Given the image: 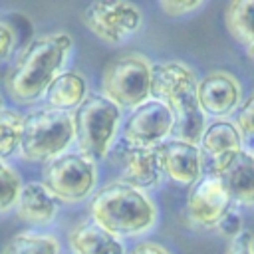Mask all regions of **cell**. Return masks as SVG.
I'll return each mask as SVG.
<instances>
[{"label":"cell","instance_id":"obj_7","mask_svg":"<svg viewBox=\"0 0 254 254\" xmlns=\"http://www.w3.org/2000/svg\"><path fill=\"white\" fill-rule=\"evenodd\" d=\"M99 163L87 155L71 149L62 157L50 161L42 169V183L62 204H81L97 192L99 185Z\"/></svg>","mask_w":254,"mask_h":254},{"label":"cell","instance_id":"obj_12","mask_svg":"<svg viewBox=\"0 0 254 254\" xmlns=\"http://www.w3.org/2000/svg\"><path fill=\"white\" fill-rule=\"evenodd\" d=\"M117 181L131 185L141 190H157L163 181V165L159 157V149H143L119 145L117 149Z\"/></svg>","mask_w":254,"mask_h":254},{"label":"cell","instance_id":"obj_16","mask_svg":"<svg viewBox=\"0 0 254 254\" xmlns=\"http://www.w3.org/2000/svg\"><path fill=\"white\" fill-rule=\"evenodd\" d=\"M89 95H91V87H89L87 75L79 69L67 67L48 87L46 97H44V105H48L56 111H64V113L73 115L85 103V99Z\"/></svg>","mask_w":254,"mask_h":254},{"label":"cell","instance_id":"obj_30","mask_svg":"<svg viewBox=\"0 0 254 254\" xmlns=\"http://www.w3.org/2000/svg\"><path fill=\"white\" fill-rule=\"evenodd\" d=\"M244 50H246V56L254 62V44H250V46H248V48H244Z\"/></svg>","mask_w":254,"mask_h":254},{"label":"cell","instance_id":"obj_8","mask_svg":"<svg viewBox=\"0 0 254 254\" xmlns=\"http://www.w3.org/2000/svg\"><path fill=\"white\" fill-rule=\"evenodd\" d=\"M81 20L85 28L103 44L123 46L133 40L145 26V12L133 2H91L85 6Z\"/></svg>","mask_w":254,"mask_h":254},{"label":"cell","instance_id":"obj_33","mask_svg":"<svg viewBox=\"0 0 254 254\" xmlns=\"http://www.w3.org/2000/svg\"><path fill=\"white\" fill-rule=\"evenodd\" d=\"M69 254H71V252H69Z\"/></svg>","mask_w":254,"mask_h":254},{"label":"cell","instance_id":"obj_15","mask_svg":"<svg viewBox=\"0 0 254 254\" xmlns=\"http://www.w3.org/2000/svg\"><path fill=\"white\" fill-rule=\"evenodd\" d=\"M60 208L62 202L48 190V187L42 181L24 183L16 202V214L20 220L40 230L50 226L58 218Z\"/></svg>","mask_w":254,"mask_h":254},{"label":"cell","instance_id":"obj_23","mask_svg":"<svg viewBox=\"0 0 254 254\" xmlns=\"http://www.w3.org/2000/svg\"><path fill=\"white\" fill-rule=\"evenodd\" d=\"M157 8L167 18H187L206 8V2L204 0H159Z\"/></svg>","mask_w":254,"mask_h":254},{"label":"cell","instance_id":"obj_10","mask_svg":"<svg viewBox=\"0 0 254 254\" xmlns=\"http://www.w3.org/2000/svg\"><path fill=\"white\" fill-rule=\"evenodd\" d=\"M175 137V115L159 99H149L133 111L125 113L121 127V143L129 147L159 149Z\"/></svg>","mask_w":254,"mask_h":254},{"label":"cell","instance_id":"obj_5","mask_svg":"<svg viewBox=\"0 0 254 254\" xmlns=\"http://www.w3.org/2000/svg\"><path fill=\"white\" fill-rule=\"evenodd\" d=\"M71 149H75V125L71 113L40 105L24 115L18 153L24 161L48 165Z\"/></svg>","mask_w":254,"mask_h":254},{"label":"cell","instance_id":"obj_9","mask_svg":"<svg viewBox=\"0 0 254 254\" xmlns=\"http://www.w3.org/2000/svg\"><path fill=\"white\" fill-rule=\"evenodd\" d=\"M236 204L220 175L206 171L187 192L185 218L190 226L200 230H218L226 214Z\"/></svg>","mask_w":254,"mask_h":254},{"label":"cell","instance_id":"obj_22","mask_svg":"<svg viewBox=\"0 0 254 254\" xmlns=\"http://www.w3.org/2000/svg\"><path fill=\"white\" fill-rule=\"evenodd\" d=\"M22 187H24V183H22L18 171L8 161L0 159V214L16 208Z\"/></svg>","mask_w":254,"mask_h":254},{"label":"cell","instance_id":"obj_1","mask_svg":"<svg viewBox=\"0 0 254 254\" xmlns=\"http://www.w3.org/2000/svg\"><path fill=\"white\" fill-rule=\"evenodd\" d=\"M73 48V36L65 30L48 32L30 40L18 52L4 77L6 95L18 105L44 101L52 81L67 69Z\"/></svg>","mask_w":254,"mask_h":254},{"label":"cell","instance_id":"obj_19","mask_svg":"<svg viewBox=\"0 0 254 254\" xmlns=\"http://www.w3.org/2000/svg\"><path fill=\"white\" fill-rule=\"evenodd\" d=\"M0 254H62V240L54 232L28 228L16 232Z\"/></svg>","mask_w":254,"mask_h":254},{"label":"cell","instance_id":"obj_3","mask_svg":"<svg viewBox=\"0 0 254 254\" xmlns=\"http://www.w3.org/2000/svg\"><path fill=\"white\" fill-rule=\"evenodd\" d=\"M194 67L183 60H161L153 65L151 97L169 105L175 115V137L198 143L208 119L196 103Z\"/></svg>","mask_w":254,"mask_h":254},{"label":"cell","instance_id":"obj_29","mask_svg":"<svg viewBox=\"0 0 254 254\" xmlns=\"http://www.w3.org/2000/svg\"><path fill=\"white\" fill-rule=\"evenodd\" d=\"M246 153H248V157L254 161V139L252 141H246V149H244Z\"/></svg>","mask_w":254,"mask_h":254},{"label":"cell","instance_id":"obj_13","mask_svg":"<svg viewBox=\"0 0 254 254\" xmlns=\"http://www.w3.org/2000/svg\"><path fill=\"white\" fill-rule=\"evenodd\" d=\"M198 147L206 161V171L218 175L234 157L244 153L246 139L234 119H216L206 123L198 139Z\"/></svg>","mask_w":254,"mask_h":254},{"label":"cell","instance_id":"obj_6","mask_svg":"<svg viewBox=\"0 0 254 254\" xmlns=\"http://www.w3.org/2000/svg\"><path fill=\"white\" fill-rule=\"evenodd\" d=\"M155 62L141 52H125L115 56L103 67L99 93L121 107L125 113L151 99Z\"/></svg>","mask_w":254,"mask_h":254},{"label":"cell","instance_id":"obj_14","mask_svg":"<svg viewBox=\"0 0 254 254\" xmlns=\"http://www.w3.org/2000/svg\"><path fill=\"white\" fill-rule=\"evenodd\" d=\"M159 157L165 179L177 187L190 189L206 173V161L198 143L173 137L159 147Z\"/></svg>","mask_w":254,"mask_h":254},{"label":"cell","instance_id":"obj_26","mask_svg":"<svg viewBox=\"0 0 254 254\" xmlns=\"http://www.w3.org/2000/svg\"><path fill=\"white\" fill-rule=\"evenodd\" d=\"M16 40L18 38H16L14 28L6 20H0V64L12 56V52L16 48Z\"/></svg>","mask_w":254,"mask_h":254},{"label":"cell","instance_id":"obj_31","mask_svg":"<svg viewBox=\"0 0 254 254\" xmlns=\"http://www.w3.org/2000/svg\"><path fill=\"white\" fill-rule=\"evenodd\" d=\"M4 109H6V107H4V95H2V93H0V113H2V111H4Z\"/></svg>","mask_w":254,"mask_h":254},{"label":"cell","instance_id":"obj_20","mask_svg":"<svg viewBox=\"0 0 254 254\" xmlns=\"http://www.w3.org/2000/svg\"><path fill=\"white\" fill-rule=\"evenodd\" d=\"M226 32L244 48L254 44V0H232L224 8Z\"/></svg>","mask_w":254,"mask_h":254},{"label":"cell","instance_id":"obj_2","mask_svg":"<svg viewBox=\"0 0 254 254\" xmlns=\"http://www.w3.org/2000/svg\"><path fill=\"white\" fill-rule=\"evenodd\" d=\"M87 218L121 240H143L161 220L155 196L121 181H109L87 202Z\"/></svg>","mask_w":254,"mask_h":254},{"label":"cell","instance_id":"obj_4","mask_svg":"<svg viewBox=\"0 0 254 254\" xmlns=\"http://www.w3.org/2000/svg\"><path fill=\"white\" fill-rule=\"evenodd\" d=\"M125 111L99 91H91L85 103L73 113L75 149L95 163L107 161L121 141Z\"/></svg>","mask_w":254,"mask_h":254},{"label":"cell","instance_id":"obj_32","mask_svg":"<svg viewBox=\"0 0 254 254\" xmlns=\"http://www.w3.org/2000/svg\"><path fill=\"white\" fill-rule=\"evenodd\" d=\"M250 252H252V254H254V234H252V236H250Z\"/></svg>","mask_w":254,"mask_h":254},{"label":"cell","instance_id":"obj_28","mask_svg":"<svg viewBox=\"0 0 254 254\" xmlns=\"http://www.w3.org/2000/svg\"><path fill=\"white\" fill-rule=\"evenodd\" d=\"M250 236H252V234L242 232L240 236L232 238V240L228 242L224 254H252V252H250Z\"/></svg>","mask_w":254,"mask_h":254},{"label":"cell","instance_id":"obj_24","mask_svg":"<svg viewBox=\"0 0 254 254\" xmlns=\"http://www.w3.org/2000/svg\"><path fill=\"white\" fill-rule=\"evenodd\" d=\"M232 119H234L236 127L240 129V133L244 135V139L252 141L254 139V89H250L244 95V99Z\"/></svg>","mask_w":254,"mask_h":254},{"label":"cell","instance_id":"obj_17","mask_svg":"<svg viewBox=\"0 0 254 254\" xmlns=\"http://www.w3.org/2000/svg\"><path fill=\"white\" fill-rule=\"evenodd\" d=\"M71 254H127L125 240L103 230L89 218L77 220L67 232Z\"/></svg>","mask_w":254,"mask_h":254},{"label":"cell","instance_id":"obj_27","mask_svg":"<svg viewBox=\"0 0 254 254\" xmlns=\"http://www.w3.org/2000/svg\"><path fill=\"white\" fill-rule=\"evenodd\" d=\"M127 254H175V252L169 246H165L163 242L143 238V240H137L133 246H129Z\"/></svg>","mask_w":254,"mask_h":254},{"label":"cell","instance_id":"obj_18","mask_svg":"<svg viewBox=\"0 0 254 254\" xmlns=\"http://www.w3.org/2000/svg\"><path fill=\"white\" fill-rule=\"evenodd\" d=\"M218 175L238 208H254V161L246 151L234 157Z\"/></svg>","mask_w":254,"mask_h":254},{"label":"cell","instance_id":"obj_25","mask_svg":"<svg viewBox=\"0 0 254 254\" xmlns=\"http://www.w3.org/2000/svg\"><path fill=\"white\" fill-rule=\"evenodd\" d=\"M242 212H240V208L238 206H234L228 214H226V218L222 220V224L218 226V230L216 232H220L222 236H226L228 240H232V238H236V236H240L242 232H244V224H242Z\"/></svg>","mask_w":254,"mask_h":254},{"label":"cell","instance_id":"obj_21","mask_svg":"<svg viewBox=\"0 0 254 254\" xmlns=\"http://www.w3.org/2000/svg\"><path fill=\"white\" fill-rule=\"evenodd\" d=\"M24 115L14 109H4L0 113V159L6 161L20 153Z\"/></svg>","mask_w":254,"mask_h":254},{"label":"cell","instance_id":"obj_11","mask_svg":"<svg viewBox=\"0 0 254 254\" xmlns=\"http://www.w3.org/2000/svg\"><path fill=\"white\" fill-rule=\"evenodd\" d=\"M244 95L240 77L228 69H210L196 79V103L208 121L232 119Z\"/></svg>","mask_w":254,"mask_h":254}]
</instances>
